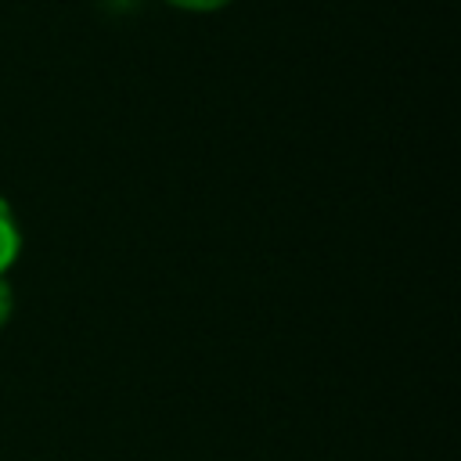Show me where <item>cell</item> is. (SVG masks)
<instances>
[{"mask_svg":"<svg viewBox=\"0 0 461 461\" xmlns=\"http://www.w3.org/2000/svg\"><path fill=\"white\" fill-rule=\"evenodd\" d=\"M11 313H14V292H11V281L0 274V328L11 321Z\"/></svg>","mask_w":461,"mask_h":461,"instance_id":"2","label":"cell"},{"mask_svg":"<svg viewBox=\"0 0 461 461\" xmlns=\"http://www.w3.org/2000/svg\"><path fill=\"white\" fill-rule=\"evenodd\" d=\"M166 4H173V7H180V11H198V14H205V11H220V7L230 4V0H166Z\"/></svg>","mask_w":461,"mask_h":461,"instance_id":"3","label":"cell"},{"mask_svg":"<svg viewBox=\"0 0 461 461\" xmlns=\"http://www.w3.org/2000/svg\"><path fill=\"white\" fill-rule=\"evenodd\" d=\"M18 252H22V230H18L14 209L0 194V274H7V267L18 259Z\"/></svg>","mask_w":461,"mask_h":461,"instance_id":"1","label":"cell"}]
</instances>
